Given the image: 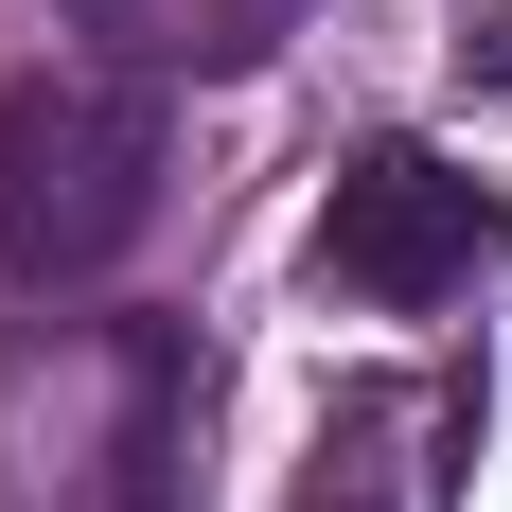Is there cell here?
Listing matches in <instances>:
<instances>
[{
  "mask_svg": "<svg viewBox=\"0 0 512 512\" xmlns=\"http://www.w3.org/2000/svg\"><path fill=\"white\" fill-rule=\"evenodd\" d=\"M460 424H477L460 389H336L301 512H442V460H424V442H460Z\"/></svg>",
  "mask_w": 512,
  "mask_h": 512,
  "instance_id": "277c9868",
  "label": "cell"
},
{
  "mask_svg": "<svg viewBox=\"0 0 512 512\" xmlns=\"http://www.w3.org/2000/svg\"><path fill=\"white\" fill-rule=\"evenodd\" d=\"M477 265H512V195L495 177H460V159H424V142L336 159V195H318V283L354 318H442Z\"/></svg>",
  "mask_w": 512,
  "mask_h": 512,
  "instance_id": "3957f363",
  "label": "cell"
},
{
  "mask_svg": "<svg viewBox=\"0 0 512 512\" xmlns=\"http://www.w3.org/2000/svg\"><path fill=\"white\" fill-rule=\"evenodd\" d=\"M0 512H195V336L0 318Z\"/></svg>",
  "mask_w": 512,
  "mask_h": 512,
  "instance_id": "6da1fadb",
  "label": "cell"
},
{
  "mask_svg": "<svg viewBox=\"0 0 512 512\" xmlns=\"http://www.w3.org/2000/svg\"><path fill=\"white\" fill-rule=\"evenodd\" d=\"M106 36V71H142V89H195V71H265V53L301 36L318 0H71Z\"/></svg>",
  "mask_w": 512,
  "mask_h": 512,
  "instance_id": "5b68a950",
  "label": "cell"
},
{
  "mask_svg": "<svg viewBox=\"0 0 512 512\" xmlns=\"http://www.w3.org/2000/svg\"><path fill=\"white\" fill-rule=\"evenodd\" d=\"M142 230H159V89L18 71L0 89V301H89Z\"/></svg>",
  "mask_w": 512,
  "mask_h": 512,
  "instance_id": "7a4b0ae2",
  "label": "cell"
}]
</instances>
